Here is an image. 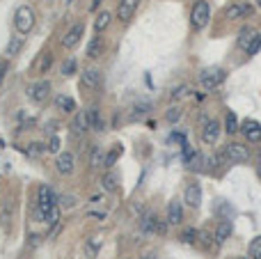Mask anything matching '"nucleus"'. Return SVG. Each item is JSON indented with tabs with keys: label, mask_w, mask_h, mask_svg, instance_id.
I'll list each match as a JSON object with an SVG mask.
<instances>
[{
	"label": "nucleus",
	"mask_w": 261,
	"mask_h": 259,
	"mask_svg": "<svg viewBox=\"0 0 261 259\" xmlns=\"http://www.w3.org/2000/svg\"><path fill=\"white\" fill-rule=\"evenodd\" d=\"M34 21H37V14L30 5H21L14 12V28H16L18 35H28L34 28Z\"/></svg>",
	"instance_id": "1"
},
{
	"label": "nucleus",
	"mask_w": 261,
	"mask_h": 259,
	"mask_svg": "<svg viewBox=\"0 0 261 259\" xmlns=\"http://www.w3.org/2000/svg\"><path fill=\"white\" fill-rule=\"evenodd\" d=\"M208 21H211V7H208L206 0H197L190 10V26L200 33L208 26Z\"/></svg>",
	"instance_id": "2"
},
{
	"label": "nucleus",
	"mask_w": 261,
	"mask_h": 259,
	"mask_svg": "<svg viewBox=\"0 0 261 259\" xmlns=\"http://www.w3.org/2000/svg\"><path fill=\"white\" fill-rule=\"evenodd\" d=\"M224 78H227V74H224V69H220V67H208V69H204L200 74V83L204 90H216L218 85H222Z\"/></svg>",
	"instance_id": "3"
},
{
	"label": "nucleus",
	"mask_w": 261,
	"mask_h": 259,
	"mask_svg": "<svg viewBox=\"0 0 261 259\" xmlns=\"http://www.w3.org/2000/svg\"><path fill=\"white\" fill-rule=\"evenodd\" d=\"M224 156H227V163L229 165H234V163H248L250 161V149L240 142H229V145L222 147Z\"/></svg>",
	"instance_id": "4"
},
{
	"label": "nucleus",
	"mask_w": 261,
	"mask_h": 259,
	"mask_svg": "<svg viewBox=\"0 0 261 259\" xmlns=\"http://www.w3.org/2000/svg\"><path fill=\"white\" fill-rule=\"evenodd\" d=\"M82 37H85V23L78 21L64 33V37H62V46H64V49H76Z\"/></svg>",
	"instance_id": "5"
},
{
	"label": "nucleus",
	"mask_w": 261,
	"mask_h": 259,
	"mask_svg": "<svg viewBox=\"0 0 261 259\" xmlns=\"http://www.w3.org/2000/svg\"><path fill=\"white\" fill-rule=\"evenodd\" d=\"M220 133H222V124L218 119H208L206 124L202 126V142L213 147L218 142V138H220Z\"/></svg>",
	"instance_id": "6"
},
{
	"label": "nucleus",
	"mask_w": 261,
	"mask_h": 259,
	"mask_svg": "<svg viewBox=\"0 0 261 259\" xmlns=\"http://www.w3.org/2000/svg\"><path fill=\"white\" fill-rule=\"evenodd\" d=\"M34 202H37V204L42 206L46 213H48V209H53V206L58 204V195H55V190L50 188V186L42 184L37 188V200H34Z\"/></svg>",
	"instance_id": "7"
},
{
	"label": "nucleus",
	"mask_w": 261,
	"mask_h": 259,
	"mask_svg": "<svg viewBox=\"0 0 261 259\" xmlns=\"http://www.w3.org/2000/svg\"><path fill=\"white\" fill-rule=\"evenodd\" d=\"M28 99L30 101H34V103H44L46 99H48V94H50V83L48 81H37V83H32V85L28 87Z\"/></svg>",
	"instance_id": "8"
},
{
	"label": "nucleus",
	"mask_w": 261,
	"mask_h": 259,
	"mask_svg": "<svg viewBox=\"0 0 261 259\" xmlns=\"http://www.w3.org/2000/svg\"><path fill=\"white\" fill-rule=\"evenodd\" d=\"M240 133H243L245 140L252 142V145L261 142V124L256 119H245L243 124H240Z\"/></svg>",
	"instance_id": "9"
},
{
	"label": "nucleus",
	"mask_w": 261,
	"mask_h": 259,
	"mask_svg": "<svg viewBox=\"0 0 261 259\" xmlns=\"http://www.w3.org/2000/svg\"><path fill=\"white\" fill-rule=\"evenodd\" d=\"M74 167H76V156H74V151H62L60 156H58V161H55L58 174L66 177V174L74 172Z\"/></svg>",
	"instance_id": "10"
},
{
	"label": "nucleus",
	"mask_w": 261,
	"mask_h": 259,
	"mask_svg": "<svg viewBox=\"0 0 261 259\" xmlns=\"http://www.w3.org/2000/svg\"><path fill=\"white\" fill-rule=\"evenodd\" d=\"M138 7H140V0H120V5H117V19L122 23H128L130 19L136 17Z\"/></svg>",
	"instance_id": "11"
},
{
	"label": "nucleus",
	"mask_w": 261,
	"mask_h": 259,
	"mask_svg": "<svg viewBox=\"0 0 261 259\" xmlns=\"http://www.w3.org/2000/svg\"><path fill=\"white\" fill-rule=\"evenodd\" d=\"M184 202L190 206V209H200V204H202V186L200 184H188L186 186Z\"/></svg>",
	"instance_id": "12"
},
{
	"label": "nucleus",
	"mask_w": 261,
	"mask_h": 259,
	"mask_svg": "<svg viewBox=\"0 0 261 259\" xmlns=\"http://www.w3.org/2000/svg\"><path fill=\"white\" fill-rule=\"evenodd\" d=\"M80 85L85 87V90H98V87H101V71L85 69L80 76Z\"/></svg>",
	"instance_id": "13"
},
{
	"label": "nucleus",
	"mask_w": 261,
	"mask_h": 259,
	"mask_svg": "<svg viewBox=\"0 0 261 259\" xmlns=\"http://www.w3.org/2000/svg\"><path fill=\"white\" fill-rule=\"evenodd\" d=\"M71 131H74V135H85L87 131H90V117H87V110H80V113L74 115Z\"/></svg>",
	"instance_id": "14"
},
{
	"label": "nucleus",
	"mask_w": 261,
	"mask_h": 259,
	"mask_svg": "<svg viewBox=\"0 0 261 259\" xmlns=\"http://www.w3.org/2000/svg\"><path fill=\"white\" fill-rule=\"evenodd\" d=\"M168 222L170 225H181L184 222V202L172 200L168 204Z\"/></svg>",
	"instance_id": "15"
},
{
	"label": "nucleus",
	"mask_w": 261,
	"mask_h": 259,
	"mask_svg": "<svg viewBox=\"0 0 261 259\" xmlns=\"http://www.w3.org/2000/svg\"><path fill=\"white\" fill-rule=\"evenodd\" d=\"M101 188H104V193H117L120 190V174L112 172V170H108V172L104 174V179H101Z\"/></svg>",
	"instance_id": "16"
},
{
	"label": "nucleus",
	"mask_w": 261,
	"mask_h": 259,
	"mask_svg": "<svg viewBox=\"0 0 261 259\" xmlns=\"http://www.w3.org/2000/svg\"><path fill=\"white\" fill-rule=\"evenodd\" d=\"M252 14V5H245V3H234L232 7H227V19L236 21V19H245Z\"/></svg>",
	"instance_id": "17"
},
{
	"label": "nucleus",
	"mask_w": 261,
	"mask_h": 259,
	"mask_svg": "<svg viewBox=\"0 0 261 259\" xmlns=\"http://www.w3.org/2000/svg\"><path fill=\"white\" fill-rule=\"evenodd\" d=\"M232 232H234V225H232L229 220H220V222H218V227H216V234H213V238H216L218 245H222V243L232 236Z\"/></svg>",
	"instance_id": "18"
},
{
	"label": "nucleus",
	"mask_w": 261,
	"mask_h": 259,
	"mask_svg": "<svg viewBox=\"0 0 261 259\" xmlns=\"http://www.w3.org/2000/svg\"><path fill=\"white\" fill-rule=\"evenodd\" d=\"M53 53H42L39 55V60H37V65H34V71H37V76H46L50 71V67H53Z\"/></svg>",
	"instance_id": "19"
},
{
	"label": "nucleus",
	"mask_w": 261,
	"mask_h": 259,
	"mask_svg": "<svg viewBox=\"0 0 261 259\" xmlns=\"http://www.w3.org/2000/svg\"><path fill=\"white\" fill-rule=\"evenodd\" d=\"M140 234L142 236H149V234H156V216H154L152 211L144 213L140 218Z\"/></svg>",
	"instance_id": "20"
},
{
	"label": "nucleus",
	"mask_w": 261,
	"mask_h": 259,
	"mask_svg": "<svg viewBox=\"0 0 261 259\" xmlns=\"http://www.w3.org/2000/svg\"><path fill=\"white\" fill-rule=\"evenodd\" d=\"M55 108L62 110V113H76V101H74V97L58 94V97H55Z\"/></svg>",
	"instance_id": "21"
},
{
	"label": "nucleus",
	"mask_w": 261,
	"mask_h": 259,
	"mask_svg": "<svg viewBox=\"0 0 261 259\" xmlns=\"http://www.w3.org/2000/svg\"><path fill=\"white\" fill-rule=\"evenodd\" d=\"M256 37V30H254V28H250V26H245L243 28V30H240V33H238V42H236V44H238V49H248V46H250V44H252V39H254Z\"/></svg>",
	"instance_id": "22"
},
{
	"label": "nucleus",
	"mask_w": 261,
	"mask_h": 259,
	"mask_svg": "<svg viewBox=\"0 0 261 259\" xmlns=\"http://www.w3.org/2000/svg\"><path fill=\"white\" fill-rule=\"evenodd\" d=\"M23 44H26V39L18 35V37H12L10 42H7V46H5V55L7 58H14V55H18L21 53V49H23Z\"/></svg>",
	"instance_id": "23"
},
{
	"label": "nucleus",
	"mask_w": 261,
	"mask_h": 259,
	"mask_svg": "<svg viewBox=\"0 0 261 259\" xmlns=\"http://www.w3.org/2000/svg\"><path fill=\"white\" fill-rule=\"evenodd\" d=\"M104 158H106L104 149H101L98 145H92V151H90V167H92V170L104 167Z\"/></svg>",
	"instance_id": "24"
},
{
	"label": "nucleus",
	"mask_w": 261,
	"mask_h": 259,
	"mask_svg": "<svg viewBox=\"0 0 261 259\" xmlns=\"http://www.w3.org/2000/svg\"><path fill=\"white\" fill-rule=\"evenodd\" d=\"M110 19H112V14H110V12H98L96 14V19H94V33L96 35H101L106 30V28L110 26Z\"/></svg>",
	"instance_id": "25"
},
{
	"label": "nucleus",
	"mask_w": 261,
	"mask_h": 259,
	"mask_svg": "<svg viewBox=\"0 0 261 259\" xmlns=\"http://www.w3.org/2000/svg\"><path fill=\"white\" fill-rule=\"evenodd\" d=\"M87 117H90V129L96 131V133H101V131H104V119H101V113H98L96 106L87 110Z\"/></svg>",
	"instance_id": "26"
},
{
	"label": "nucleus",
	"mask_w": 261,
	"mask_h": 259,
	"mask_svg": "<svg viewBox=\"0 0 261 259\" xmlns=\"http://www.w3.org/2000/svg\"><path fill=\"white\" fill-rule=\"evenodd\" d=\"M120 156H122V145H112V149L106 151V158H104V167H106V170H112Z\"/></svg>",
	"instance_id": "27"
},
{
	"label": "nucleus",
	"mask_w": 261,
	"mask_h": 259,
	"mask_svg": "<svg viewBox=\"0 0 261 259\" xmlns=\"http://www.w3.org/2000/svg\"><path fill=\"white\" fill-rule=\"evenodd\" d=\"M101 51H104V42H101V37H92V39H90V44H87V58L96 60L98 55H101Z\"/></svg>",
	"instance_id": "28"
},
{
	"label": "nucleus",
	"mask_w": 261,
	"mask_h": 259,
	"mask_svg": "<svg viewBox=\"0 0 261 259\" xmlns=\"http://www.w3.org/2000/svg\"><path fill=\"white\" fill-rule=\"evenodd\" d=\"M224 131H227L229 135H234V133H238V131H240L238 117H236V113H232V110L224 115Z\"/></svg>",
	"instance_id": "29"
},
{
	"label": "nucleus",
	"mask_w": 261,
	"mask_h": 259,
	"mask_svg": "<svg viewBox=\"0 0 261 259\" xmlns=\"http://www.w3.org/2000/svg\"><path fill=\"white\" fill-rule=\"evenodd\" d=\"M190 92H192V87L188 85V83H181V85H176L172 92H170V97H172V101H179V99L190 97Z\"/></svg>",
	"instance_id": "30"
},
{
	"label": "nucleus",
	"mask_w": 261,
	"mask_h": 259,
	"mask_svg": "<svg viewBox=\"0 0 261 259\" xmlns=\"http://www.w3.org/2000/svg\"><path fill=\"white\" fill-rule=\"evenodd\" d=\"M181 117H184V108L181 106H170L168 113H165V122L168 124H176Z\"/></svg>",
	"instance_id": "31"
},
{
	"label": "nucleus",
	"mask_w": 261,
	"mask_h": 259,
	"mask_svg": "<svg viewBox=\"0 0 261 259\" xmlns=\"http://www.w3.org/2000/svg\"><path fill=\"white\" fill-rule=\"evenodd\" d=\"M152 110V103H147V101H142V103H136L133 106V113H130V119L136 122V119H140V117H144V115Z\"/></svg>",
	"instance_id": "32"
},
{
	"label": "nucleus",
	"mask_w": 261,
	"mask_h": 259,
	"mask_svg": "<svg viewBox=\"0 0 261 259\" xmlns=\"http://www.w3.org/2000/svg\"><path fill=\"white\" fill-rule=\"evenodd\" d=\"M60 220H62V211H60V206L55 204L53 209H48V213H46V220H44V222H46L48 227H53V225H58Z\"/></svg>",
	"instance_id": "33"
},
{
	"label": "nucleus",
	"mask_w": 261,
	"mask_h": 259,
	"mask_svg": "<svg viewBox=\"0 0 261 259\" xmlns=\"http://www.w3.org/2000/svg\"><path fill=\"white\" fill-rule=\"evenodd\" d=\"M197 238H200V229H195V227H186L184 232H181V241L184 243H197Z\"/></svg>",
	"instance_id": "34"
},
{
	"label": "nucleus",
	"mask_w": 261,
	"mask_h": 259,
	"mask_svg": "<svg viewBox=\"0 0 261 259\" xmlns=\"http://www.w3.org/2000/svg\"><path fill=\"white\" fill-rule=\"evenodd\" d=\"M76 60H74V58H66L64 60V62H62V67H60V74L62 76H74V74H76Z\"/></svg>",
	"instance_id": "35"
},
{
	"label": "nucleus",
	"mask_w": 261,
	"mask_h": 259,
	"mask_svg": "<svg viewBox=\"0 0 261 259\" xmlns=\"http://www.w3.org/2000/svg\"><path fill=\"white\" fill-rule=\"evenodd\" d=\"M248 252H250V259H261V234L250 241V250Z\"/></svg>",
	"instance_id": "36"
},
{
	"label": "nucleus",
	"mask_w": 261,
	"mask_h": 259,
	"mask_svg": "<svg viewBox=\"0 0 261 259\" xmlns=\"http://www.w3.org/2000/svg\"><path fill=\"white\" fill-rule=\"evenodd\" d=\"M10 220H12V202H5L2 209H0V225L7 227L10 225Z\"/></svg>",
	"instance_id": "37"
},
{
	"label": "nucleus",
	"mask_w": 261,
	"mask_h": 259,
	"mask_svg": "<svg viewBox=\"0 0 261 259\" xmlns=\"http://www.w3.org/2000/svg\"><path fill=\"white\" fill-rule=\"evenodd\" d=\"M46 149H48V145L44 147V145H39V142H32V145H28L26 154H28V156H39V154H44Z\"/></svg>",
	"instance_id": "38"
},
{
	"label": "nucleus",
	"mask_w": 261,
	"mask_h": 259,
	"mask_svg": "<svg viewBox=\"0 0 261 259\" xmlns=\"http://www.w3.org/2000/svg\"><path fill=\"white\" fill-rule=\"evenodd\" d=\"M259 49H261V33H256V37L252 39V44L245 49V53H248V55H256V53H259Z\"/></svg>",
	"instance_id": "39"
},
{
	"label": "nucleus",
	"mask_w": 261,
	"mask_h": 259,
	"mask_svg": "<svg viewBox=\"0 0 261 259\" xmlns=\"http://www.w3.org/2000/svg\"><path fill=\"white\" fill-rule=\"evenodd\" d=\"M168 227H170L168 218H165V220H160V218H156V234H160V236H165V234H168Z\"/></svg>",
	"instance_id": "40"
},
{
	"label": "nucleus",
	"mask_w": 261,
	"mask_h": 259,
	"mask_svg": "<svg viewBox=\"0 0 261 259\" xmlns=\"http://www.w3.org/2000/svg\"><path fill=\"white\" fill-rule=\"evenodd\" d=\"M60 145H62L60 138H58V135H50V140H48V151L58 154V151H60Z\"/></svg>",
	"instance_id": "41"
},
{
	"label": "nucleus",
	"mask_w": 261,
	"mask_h": 259,
	"mask_svg": "<svg viewBox=\"0 0 261 259\" xmlns=\"http://www.w3.org/2000/svg\"><path fill=\"white\" fill-rule=\"evenodd\" d=\"M211 241H213L211 234H208L206 229H202V232H200V238H197V243H202L204 248H208V245H211Z\"/></svg>",
	"instance_id": "42"
},
{
	"label": "nucleus",
	"mask_w": 261,
	"mask_h": 259,
	"mask_svg": "<svg viewBox=\"0 0 261 259\" xmlns=\"http://www.w3.org/2000/svg\"><path fill=\"white\" fill-rule=\"evenodd\" d=\"M85 216L87 218H94V220H106V216H108V213H106V211H87Z\"/></svg>",
	"instance_id": "43"
},
{
	"label": "nucleus",
	"mask_w": 261,
	"mask_h": 259,
	"mask_svg": "<svg viewBox=\"0 0 261 259\" xmlns=\"http://www.w3.org/2000/svg\"><path fill=\"white\" fill-rule=\"evenodd\" d=\"M62 227H64V222H62V220L58 222V225H53V227H50V232H48V238H50V241H53V238L62 232Z\"/></svg>",
	"instance_id": "44"
},
{
	"label": "nucleus",
	"mask_w": 261,
	"mask_h": 259,
	"mask_svg": "<svg viewBox=\"0 0 261 259\" xmlns=\"http://www.w3.org/2000/svg\"><path fill=\"white\" fill-rule=\"evenodd\" d=\"M7 69H10V65H7V60H2V58H0V83L5 81Z\"/></svg>",
	"instance_id": "45"
},
{
	"label": "nucleus",
	"mask_w": 261,
	"mask_h": 259,
	"mask_svg": "<svg viewBox=\"0 0 261 259\" xmlns=\"http://www.w3.org/2000/svg\"><path fill=\"white\" fill-rule=\"evenodd\" d=\"M58 202H64L66 206H74L76 204V197L74 195H64V197H58Z\"/></svg>",
	"instance_id": "46"
},
{
	"label": "nucleus",
	"mask_w": 261,
	"mask_h": 259,
	"mask_svg": "<svg viewBox=\"0 0 261 259\" xmlns=\"http://www.w3.org/2000/svg\"><path fill=\"white\" fill-rule=\"evenodd\" d=\"M98 245H101V241H98L96 236H92V238H90V250H92V252H96V250H98Z\"/></svg>",
	"instance_id": "47"
},
{
	"label": "nucleus",
	"mask_w": 261,
	"mask_h": 259,
	"mask_svg": "<svg viewBox=\"0 0 261 259\" xmlns=\"http://www.w3.org/2000/svg\"><path fill=\"white\" fill-rule=\"evenodd\" d=\"M101 3H104V0H92V3H90V10H92V12H96L98 7H101Z\"/></svg>",
	"instance_id": "48"
},
{
	"label": "nucleus",
	"mask_w": 261,
	"mask_h": 259,
	"mask_svg": "<svg viewBox=\"0 0 261 259\" xmlns=\"http://www.w3.org/2000/svg\"><path fill=\"white\" fill-rule=\"evenodd\" d=\"M140 259H158V254L156 252H147L144 257H140Z\"/></svg>",
	"instance_id": "49"
},
{
	"label": "nucleus",
	"mask_w": 261,
	"mask_h": 259,
	"mask_svg": "<svg viewBox=\"0 0 261 259\" xmlns=\"http://www.w3.org/2000/svg\"><path fill=\"white\" fill-rule=\"evenodd\" d=\"M240 259H250V257H240Z\"/></svg>",
	"instance_id": "50"
}]
</instances>
